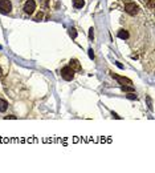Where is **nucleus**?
<instances>
[{
  "label": "nucleus",
  "mask_w": 155,
  "mask_h": 173,
  "mask_svg": "<svg viewBox=\"0 0 155 173\" xmlns=\"http://www.w3.org/2000/svg\"><path fill=\"white\" fill-rule=\"evenodd\" d=\"M122 23L126 26V31H127V35H129V44L131 49H138L143 45V41H142V39H143V35L145 32H146V29L143 28V26H142L141 23H139V20L135 17V19H129V17H122Z\"/></svg>",
  "instance_id": "1"
},
{
  "label": "nucleus",
  "mask_w": 155,
  "mask_h": 173,
  "mask_svg": "<svg viewBox=\"0 0 155 173\" xmlns=\"http://www.w3.org/2000/svg\"><path fill=\"white\" fill-rule=\"evenodd\" d=\"M20 0H0V14L9 16H19Z\"/></svg>",
  "instance_id": "2"
},
{
  "label": "nucleus",
  "mask_w": 155,
  "mask_h": 173,
  "mask_svg": "<svg viewBox=\"0 0 155 173\" xmlns=\"http://www.w3.org/2000/svg\"><path fill=\"white\" fill-rule=\"evenodd\" d=\"M125 11L127 12L129 15L134 16V17H138L139 15H141V12H142L141 8L133 2H125Z\"/></svg>",
  "instance_id": "3"
},
{
  "label": "nucleus",
  "mask_w": 155,
  "mask_h": 173,
  "mask_svg": "<svg viewBox=\"0 0 155 173\" xmlns=\"http://www.w3.org/2000/svg\"><path fill=\"white\" fill-rule=\"evenodd\" d=\"M35 10H36V3H35V0H27V2L24 3L23 11L25 12L27 15H32L33 12H35Z\"/></svg>",
  "instance_id": "4"
},
{
  "label": "nucleus",
  "mask_w": 155,
  "mask_h": 173,
  "mask_svg": "<svg viewBox=\"0 0 155 173\" xmlns=\"http://www.w3.org/2000/svg\"><path fill=\"white\" fill-rule=\"evenodd\" d=\"M61 76H63L64 80H66V81H70V80H73V77H74V71H73L69 65H68V67H64L63 69H61Z\"/></svg>",
  "instance_id": "5"
},
{
  "label": "nucleus",
  "mask_w": 155,
  "mask_h": 173,
  "mask_svg": "<svg viewBox=\"0 0 155 173\" xmlns=\"http://www.w3.org/2000/svg\"><path fill=\"white\" fill-rule=\"evenodd\" d=\"M69 67L72 68L73 71H76V72H80V71H81V65H80L78 60H76V59H73V60H70Z\"/></svg>",
  "instance_id": "6"
},
{
  "label": "nucleus",
  "mask_w": 155,
  "mask_h": 173,
  "mask_svg": "<svg viewBox=\"0 0 155 173\" xmlns=\"http://www.w3.org/2000/svg\"><path fill=\"white\" fill-rule=\"evenodd\" d=\"M113 77H114V79H117V80H118V81L121 83V84H125V83H126V84H131V80L126 79V77H121V76H117V75H114V73H113Z\"/></svg>",
  "instance_id": "7"
},
{
  "label": "nucleus",
  "mask_w": 155,
  "mask_h": 173,
  "mask_svg": "<svg viewBox=\"0 0 155 173\" xmlns=\"http://www.w3.org/2000/svg\"><path fill=\"white\" fill-rule=\"evenodd\" d=\"M118 38L122 39V40H127V38H129L127 31H126V29H119L118 31Z\"/></svg>",
  "instance_id": "8"
},
{
  "label": "nucleus",
  "mask_w": 155,
  "mask_h": 173,
  "mask_svg": "<svg viewBox=\"0 0 155 173\" xmlns=\"http://www.w3.org/2000/svg\"><path fill=\"white\" fill-rule=\"evenodd\" d=\"M85 5V2L83 0H73V7L74 8H82Z\"/></svg>",
  "instance_id": "9"
},
{
  "label": "nucleus",
  "mask_w": 155,
  "mask_h": 173,
  "mask_svg": "<svg viewBox=\"0 0 155 173\" xmlns=\"http://www.w3.org/2000/svg\"><path fill=\"white\" fill-rule=\"evenodd\" d=\"M8 108V103L5 100H0V112H5Z\"/></svg>",
  "instance_id": "10"
},
{
  "label": "nucleus",
  "mask_w": 155,
  "mask_h": 173,
  "mask_svg": "<svg viewBox=\"0 0 155 173\" xmlns=\"http://www.w3.org/2000/svg\"><path fill=\"white\" fill-rule=\"evenodd\" d=\"M123 91H134V88L133 86H122Z\"/></svg>",
  "instance_id": "11"
},
{
  "label": "nucleus",
  "mask_w": 155,
  "mask_h": 173,
  "mask_svg": "<svg viewBox=\"0 0 155 173\" xmlns=\"http://www.w3.org/2000/svg\"><path fill=\"white\" fill-rule=\"evenodd\" d=\"M70 36H72V38H76V36H77L76 29H70Z\"/></svg>",
  "instance_id": "12"
},
{
  "label": "nucleus",
  "mask_w": 155,
  "mask_h": 173,
  "mask_svg": "<svg viewBox=\"0 0 155 173\" xmlns=\"http://www.w3.org/2000/svg\"><path fill=\"white\" fill-rule=\"evenodd\" d=\"M127 97H129V99H137V96H135L134 93H130V95H127Z\"/></svg>",
  "instance_id": "13"
},
{
  "label": "nucleus",
  "mask_w": 155,
  "mask_h": 173,
  "mask_svg": "<svg viewBox=\"0 0 155 173\" xmlns=\"http://www.w3.org/2000/svg\"><path fill=\"white\" fill-rule=\"evenodd\" d=\"M89 52H90V53H89V56H90V57L93 59V57H94V53H93V49H90V51H89Z\"/></svg>",
  "instance_id": "14"
},
{
  "label": "nucleus",
  "mask_w": 155,
  "mask_h": 173,
  "mask_svg": "<svg viewBox=\"0 0 155 173\" xmlns=\"http://www.w3.org/2000/svg\"><path fill=\"white\" fill-rule=\"evenodd\" d=\"M5 119H16V116H7Z\"/></svg>",
  "instance_id": "15"
}]
</instances>
